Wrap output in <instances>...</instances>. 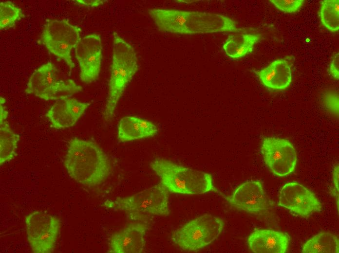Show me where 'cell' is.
<instances>
[{
	"instance_id": "cell-1",
	"label": "cell",
	"mask_w": 339,
	"mask_h": 253,
	"mask_svg": "<svg viewBox=\"0 0 339 253\" xmlns=\"http://www.w3.org/2000/svg\"><path fill=\"white\" fill-rule=\"evenodd\" d=\"M148 13L157 29L162 32L195 35L241 30L237 27L234 20L215 13L151 8Z\"/></svg>"
},
{
	"instance_id": "cell-2",
	"label": "cell",
	"mask_w": 339,
	"mask_h": 253,
	"mask_svg": "<svg viewBox=\"0 0 339 253\" xmlns=\"http://www.w3.org/2000/svg\"><path fill=\"white\" fill-rule=\"evenodd\" d=\"M64 165L72 179L87 187L101 184L112 170L109 157L98 145L76 137L69 142Z\"/></svg>"
},
{
	"instance_id": "cell-3",
	"label": "cell",
	"mask_w": 339,
	"mask_h": 253,
	"mask_svg": "<svg viewBox=\"0 0 339 253\" xmlns=\"http://www.w3.org/2000/svg\"><path fill=\"white\" fill-rule=\"evenodd\" d=\"M138 70V59L133 48L114 32L108 93L103 113L105 120L109 121L113 117L120 98Z\"/></svg>"
},
{
	"instance_id": "cell-4",
	"label": "cell",
	"mask_w": 339,
	"mask_h": 253,
	"mask_svg": "<svg viewBox=\"0 0 339 253\" xmlns=\"http://www.w3.org/2000/svg\"><path fill=\"white\" fill-rule=\"evenodd\" d=\"M150 166L169 192L184 195L217 191L212 176L163 158L152 161Z\"/></svg>"
},
{
	"instance_id": "cell-5",
	"label": "cell",
	"mask_w": 339,
	"mask_h": 253,
	"mask_svg": "<svg viewBox=\"0 0 339 253\" xmlns=\"http://www.w3.org/2000/svg\"><path fill=\"white\" fill-rule=\"evenodd\" d=\"M169 192L159 183L131 196L107 199L102 206L109 210L124 212L132 221L146 222L152 217L169 215Z\"/></svg>"
},
{
	"instance_id": "cell-6",
	"label": "cell",
	"mask_w": 339,
	"mask_h": 253,
	"mask_svg": "<svg viewBox=\"0 0 339 253\" xmlns=\"http://www.w3.org/2000/svg\"><path fill=\"white\" fill-rule=\"evenodd\" d=\"M82 87L71 79L64 78L55 65L48 62L31 75L25 92L45 101L72 97L82 91Z\"/></svg>"
},
{
	"instance_id": "cell-7",
	"label": "cell",
	"mask_w": 339,
	"mask_h": 253,
	"mask_svg": "<svg viewBox=\"0 0 339 253\" xmlns=\"http://www.w3.org/2000/svg\"><path fill=\"white\" fill-rule=\"evenodd\" d=\"M224 224L222 218L206 214L176 230L171 240L183 250L197 251L215 240L221 234Z\"/></svg>"
},
{
	"instance_id": "cell-8",
	"label": "cell",
	"mask_w": 339,
	"mask_h": 253,
	"mask_svg": "<svg viewBox=\"0 0 339 253\" xmlns=\"http://www.w3.org/2000/svg\"><path fill=\"white\" fill-rule=\"evenodd\" d=\"M81 29L68 20L54 19L45 24L38 42L52 54L63 59L70 70L75 67L71 52L81 39Z\"/></svg>"
},
{
	"instance_id": "cell-9",
	"label": "cell",
	"mask_w": 339,
	"mask_h": 253,
	"mask_svg": "<svg viewBox=\"0 0 339 253\" xmlns=\"http://www.w3.org/2000/svg\"><path fill=\"white\" fill-rule=\"evenodd\" d=\"M27 237L34 253H51L54 251L61 227L57 217L36 211L25 218Z\"/></svg>"
},
{
	"instance_id": "cell-10",
	"label": "cell",
	"mask_w": 339,
	"mask_h": 253,
	"mask_svg": "<svg viewBox=\"0 0 339 253\" xmlns=\"http://www.w3.org/2000/svg\"><path fill=\"white\" fill-rule=\"evenodd\" d=\"M260 150L265 164L274 175L283 177L295 171L297 153L288 140L273 137L264 138Z\"/></svg>"
},
{
	"instance_id": "cell-11",
	"label": "cell",
	"mask_w": 339,
	"mask_h": 253,
	"mask_svg": "<svg viewBox=\"0 0 339 253\" xmlns=\"http://www.w3.org/2000/svg\"><path fill=\"white\" fill-rule=\"evenodd\" d=\"M75 49L80 70V79L87 84L94 82L98 77L101 67L102 46L100 36L93 34L81 38Z\"/></svg>"
},
{
	"instance_id": "cell-12",
	"label": "cell",
	"mask_w": 339,
	"mask_h": 253,
	"mask_svg": "<svg viewBox=\"0 0 339 253\" xmlns=\"http://www.w3.org/2000/svg\"><path fill=\"white\" fill-rule=\"evenodd\" d=\"M227 199L236 209L255 215L265 214L273 205L261 182L255 180L242 183Z\"/></svg>"
},
{
	"instance_id": "cell-13",
	"label": "cell",
	"mask_w": 339,
	"mask_h": 253,
	"mask_svg": "<svg viewBox=\"0 0 339 253\" xmlns=\"http://www.w3.org/2000/svg\"><path fill=\"white\" fill-rule=\"evenodd\" d=\"M278 205L303 217L320 212L322 209L316 196L303 185L295 182L287 183L281 189Z\"/></svg>"
},
{
	"instance_id": "cell-14",
	"label": "cell",
	"mask_w": 339,
	"mask_h": 253,
	"mask_svg": "<svg viewBox=\"0 0 339 253\" xmlns=\"http://www.w3.org/2000/svg\"><path fill=\"white\" fill-rule=\"evenodd\" d=\"M146 223L133 221L113 234L110 239L108 253H141L145 246Z\"/></svg>"
},
{
	"instance_id": "cell-15",
	"label": "cell",
	"mask_w": 339,
	"mask_h": 253,
	"mask_svg": "<svg viewBox=\"0 0 339 253\" xmlns=\"http://www.w3.org/2000/svg\"><path fill=\"white\" fill-rule=\"evenodd\" d=\"M90 105L72 97L60 98L56 100L45 116L54 128L70 127L77 122Z\"/></svg>"
},
{
	"instance_id": "cell-16",
	"label": "cell",
	"mask_w": 339,
	"mask_h": 253,
	"mask_svg": "<svg viewBox=\"0 0 339 253\" xmlns=\"http://www.w3.org/2000/svg\"><path fill=\"white\" fill-rule=\"evenodd\" d=\"M289 235L270 229H257L247 238L249 250L255 253H284L287 251Z\"/></svg>"
},
{
	"instance_id": "cell-17",
	"label": "cell",
	"mask_w": 339,
	"mask_h": 253,
	"mask_svg": "<svg viewBox=\"0 0 339 253\" xmlns=\"http://www.w3.org/2000/svg\"><path fill=\"white\" fill-rule=\"evenodd\" d=\"M256 73L261 83L266 87L275 90L287 88L291 83L292 70L288 62L278 59Z\"/></svg>"
},
{
	"instance_id": "cell-18",
	"label": "cell",
	"mask_w": 339,
	"mask_h": 253,
	"mask_svg": "<svg viewBox=\"0 0 339 253\" xmlns=\"http://www.w3.org/2000/svg\"><path fill=\"white\" fill-rule=\"evenodd\" d=\"M158 132L151 122L136 116L122 118L118 127L117 138L120 142H128L153 137Z\"/></svg>"
},
{
	"instance_id": "cell-19",
	"label": "cell",
	"mask_w": 339,
	"mask_h": 253,
	"mask_svg": "<svg viewBox=\"0 0 339 253\" xmlns=\"http://www.w3.org/2000/svg\"><path fill=\"white\" fill-rule=\"evenodd\" d=\"M5 99L0 97V164L10 162L17 156L19 136L11 128L7 118L8 111L4 105Z\"/></svg>"
},
{
	"instance_id": "cell-20",
	"label": "cell",
	"mask_w": 339,
	"mask_h": 253,
	"mask_svg": "<svg viewBox=\"0 0 339 253\" xmlns=\"http://www.w3.org/2000/svg\"><path fill=\"white\" fill-rule=\"evenodd\" d=\"M260 38L259 35L251 34L230 35L224 43L223 49L230 58H240L251 53Z\"/></svg>"
},
{
	"instance_id": "cell-21",
	"label": "cell",
	"mask_w": 339,
	"mask_h": 253,
	"mask_svg": "<svg viewBox=\"0 0 339 253\" xmlns=\"http://www.w3.org/2000/svg\"><path fill=\"white\" fill-rule=\"evenodd\" d=\"M339 240L329 232H320L307 240L302 246L304 253H338Z\"/></svg>"
},
{
	"instance_id": "cell-22",
	"label": "cell",
	"mask_w": 339,
	"mask_h": 253,
	"mask_svg": "<svg viewBox=\"0 0 339 253\" xmlns=\"http://www.w3.org/2000/svg\"><path fill=\"white\" fill-rule=\"evenodd\" d=\"M322 24L333 33L339 30V0H324L320 2L319 12Z\"/></svg>"
},
{
	"instance_id": "cell-23",
	"label": "cell",
	"mask_w": 339,
	"mask_h": 253,
	"mask_svg": "<svg viewBox=\"0 0 339 253\" xmlns=\"http://www.w3.org/2000/svg\"><path fill=\"white\" fill-rule=\"evenodd\" d=\"M24 17L22 9L11 1L0 2V29L7 30Z\"/></svg>"
},
{
	"instance_id": "cell-24",
	"label": "cell",
	"mask_w": 339,
	"mask_h": 253,
	"mask_svg": "<svg viewBox=\"0 0 339 253\" xmlns=\"http://www.w3.org/2000/svg\"><path fill=\"white\" fill-rule=\"evenodd\" d=\"M270 1L281 11L287 13H295L302 6L304 0H270Z\"/></svg>"
},
{
	"instance_id": "cell-25",
	"label": "cell",
	"mask_w": 339,
	"mask_h": 253,
	"mask_svg": "<svg viewBox=\"0 0 339 253\" xmlns=\"http://www.w3.org/2000/svg\"><path fill=\"white\" fill-rule=\"evenodd\" d=\"M326 103L328 108L330 109H333L335 111L339 110V96L337 94L329 93L326 96Z\"/></svg>"
},
{
	"instance_id": "cell-26",
	"label": "cell",
	"mask_w": 339,
	"mask_h": 253,
	"mask_svg": "<svg viewBox=\"0 0 339 253\" xmlns=\"http://www.w3.org/2000/svg\"><path fill=\"white\" fill-rule=\"evenodd\" d=\"M330 73L335 79L339 78V53L336 54L333 57L329 68Z\"/></svg>"
},
{
	"instance_id": "cell-27",
	"label": "cell",
	"mask_w": 339,
	"mask_h": 253,
	"mask_svg": "<svg viewBox=\"0 0 339 253\" xmlns=\"http://www.w3.org/2000/svg\"><path fill=\"white\" fill-rule=\"evenodd\" d=\"M74 3L81 7L94 8L103 4L107 0H76Z\"/></svg>"
},
{
	"instance_id": "cell-28",
	"label": "cell",
	"mask_w": 339,
	"mask_h": 253,
	"mask_svg": "<svg viewBox=\"0 0 339 253\" xmlns=\"http://www.w3.org/2000/svg\"><path fill=\"white\" fill-rule=\"evenodd\" d=\"M333 178L334 189L332 193L336 197L337 201L338 207L339 208V166L338 164L334 166L333 171Z\"/></svg>"
}]
</instances>
